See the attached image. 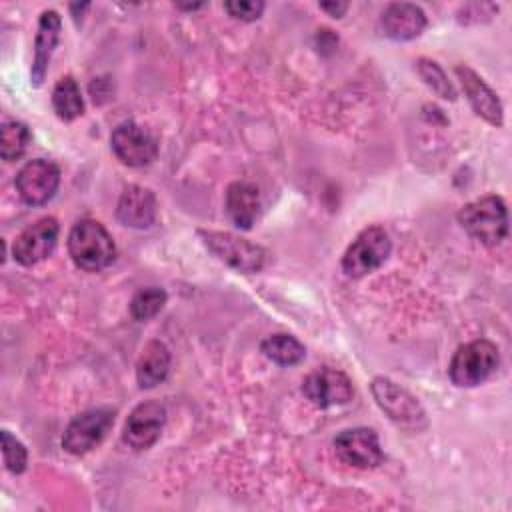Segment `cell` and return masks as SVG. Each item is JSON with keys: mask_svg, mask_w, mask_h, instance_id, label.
I'll return each instance as SVG.
<instances>
[{"mask_svg": "<svg viewBox=\"0 0 512 512\" xmlns=\"http://www.w3.org/2000/svg\"><path fill=\"white\" fill-rule=\"evenodd\" d=\"M14 184L28 206H42L52 200L58 190L60 168L52 160L34 158L18 170Z\"/></svg>", "mask_w": 512, "mask_h": 512, "instance_id": "ba28073f", "label": "cell"}, {"mask_svg": "<svg viewBox=\"0 0 512 512\" xmlns=\"http://www.w3.org/2000/svg\"><path fill=\"white\" fill-rule=\"evenodd\" d=\"M460 226L480 244L496 246L508 234V210L500 196L490 194L468 202L458 212Z\"/></svg>", "mask_w": 512, "mask_h": 512, "instance_id": "7a4b0ae2", "label": "cell"}, {"mask_svg": "<svg viewBox=\"0 0 512 512\" xmlns=\"http://www.w3.org/2000/svg\"><path fill=\"white\" fill-rule=\"evenodd\" d=\"M2 458L8 472L20 474L26 470L28 452L24 444L16 436H12L8 430H2Z\"/></svg>", "mask_w": 512, "mask_h": 512, "instance_id": "d4e9b609", "label": "cell"}, {"mask_svg": "<svg viewBox=\"0 0 512 512\" xmlns=\"http://www.w3.org/2000/svg\"><path fill=\"white\" fill-rule=\"evenodd\" d=\"M372 394L380 410L400 428L404 430H422L426 426V412L420 402L402 386L392 382L390 378L376 376L372 380Z\"/></svg>", "mask_w": 512, "mask_h": 512, "instance_id": "8992f818", "label": "cell"}, {"mask_svg": "<svg viewBox=\"0 0 512 512\" xmlns=\"http://www.w3.org/2000/svg\"><path fill=\"white\" fill-rule=\"evenodd\" d=\"M166 422V408L156 400L140 402L124 422L122 440L132 450H146L158 438Z\"/></svg>", "mask_w": 512, "mask_h": 512, "instance_id": "4fadbf2b", "label": "cell"}, {"mask_svg": "<svg viewBox=\"0 0 512 512\" xmlns=\"http://www.w3.org/2000/svg\"><path fill=\"white\" fill-rule=\"evenodd\" d=\"M170 370V350L160 340H150L144 344L136 360V380L140 388H154L162 384Z\"/></svg>", "mask_w": 512, "mask_h": 512, "instance_id": "d6986e66", "label": "cell"}, {"mask_svg": "<svg viewBox=\"0 0 512 512\" xmlns=\"http://www.w3.org/2000/svg\"><path fill=\"white\" fill-rule=\"evenodd\" d=\"M428 20L426 14L420 6L410 4V2H392L388 4L378 20V28L380 32L396 42H406V40H414L418 38L424 28H426Z\"/></svg>", "mask_w": 512, "mask_h": 512, "instance_id": "5bb4252c", "label": "cell"}, {"mask_svg": "<svg viewBox=\"0 0 512 512\" xmlns=\"http://www.w3.org/2000/svg\"><path fill=\"white\" fill-rule=\"evenodd\" d=\"M392 242L384 228H364L342 256V270L350 278H362L378 270L390 256Z\"/></svg>", "mask_w": 512, "mask_h": 512, "instance_id": "5b68a950", "label": "cell"}, {"mask_svg": "<svg viewBox=\"0 0 512 512\" xmlns=\"http://www.w3.org/2000/svg\"><path fill=\"white\" fill-rule=\"evenodd\" d=\"M110 146L116 158L132 168L148 166L158 154L154 136L136 122L118 124L110 136Z\"/></svg>", "mask_w": 512, "mask_h": 512, "instance_id": "30bf717a", "label": "cell"}, {"mask_svg": "<svg viewBox=\"0 0 512 512\" xmlns=\"http://www.w3.org/2000/svg\"><path fill=\"white\" fill-rule=\"evenodd\" d=\"M498 348L490 340H472L460 346L448 366V374L454 386L472 388L488 380L498 368Z\"/></svg>", "mask_w": 512, "mask_h": 512, "instance_id": "3957f363", "label": "cell"}, {"mask_svg": "<svg viewBox=\"0 0 512 512\" xmlns=\"http://www.w3.org/2000/svg\"><path fill=\"white\" fill-rule=\"evenodd\" d=\"M164 304H166V292L158 286H148V288L138 290L132 296L130 314L134 320L144 322V320H150L152 316H156Z\"/></svg>", "mask_w": 512, "mask_h": 512, "instance_id": "603a6c76", "label": "cell"}, {"mask_svg": "<svg viewBox=\"0 0 512 512\" xmlns=\"http://www.w3.org/2000/svg\"><path fill=\"white\" fill-rule=\"evenodd\" d=\"M260 350L264 352L266 358H270L280 366H294L302 362L306 356L304 344L296 340L292 334H284V332L270 334L268 338H264L260 344Z\"/></svg>", "mask_w": 512, "mask_h": 512, "instance_id": "ffe728a7", "label": "cell"}, {"mask_svg": "<svg viewBox=\"0 0 512 512\" xmlns=\"http://www.w3.org/2000/svg\"><path fill=\"white\" fill-rule=\"evenodd\" d=\"M224 8L236 20L254 22L262 16L264 2H260V0H234V2H226Z\"/></svg>", "mask_w": 512, "mask_h": 512, "instance_id": "484cf974", "label": "cell"}, {"mask_svg": "<svg viewBox=\"0 0 512 512\" xmlns=\"http://www.w3.org/2000/svg\"><path fill=\"white\" fill-rule=\"evenodd\" d=\"M52 106L60 120L72 122L84 112V100L80 94V86L72 76H64L56 82L52 90Z\"/></svg>", "mask_w": 512, "mask_h": 512, "instance_id": "44dd1931", "label": "cell"}, {"mask_svg": "<svg viewBox=\"0 0 512 512\" xmlns=\"http://www.w3.org/2000/svg\"><path fill=\"white\" fill-rule=\"evenodd\" d=\"M30 140H32V134H30V130L24 122H18V120L4 122L2 130H0V156H2V160H6V162L18 160L26 152Z\"/></svg>", "mask_w": 512, "mask_h": 512, "instance_id": "7402d4cb", "label": "cell"}, {"mask_svg": "<svg viewBox=\"0 0 512 512\" xmlns=\"http://www.w3.org/2000/svg\"><path fill=\"white\" fill-rule=\"evenodd\" d=\"M334 452L338 460L360 470L376 468L384 460L378 434L372 428H364V426L342 430L334 438Z\"/></svg>", "mask_w": 512, "mask_h": 512, "instance_id": "9c48e42d", "label": "cell"}, {"mask_svg": "<svg viewBox=\"0 0 512 512\" xmlns=\"http://www.w3.org/2000/svg\"><path fill=\"white\" fill-rule=\"evenodd\" d=\"M302 392L314 406L332 408L348 404L354 396V386L344 372L334 368H320L304 378Z\"/></svg>", "mask_w": 512, "mask_h": 512, "instance_id": "7c38bea8", "label": "cell"}, {"mask_svg": "<svg viewBox=\"0 0 512 512\" xmlns=\"http://www.w3.org/2000/svg\"><path fill=\"white\" fill-rule=\"evenodd\" d=\"M416 70L420 74V78L424 80V84L434 92L438 94L440 98L444 100H456V90L452 86V82L448 80L446 72L440 68L438 62L434 60H428V58H420L416 62Z\"/></svg>", "mask_w": 512, "mask_h": 512, "instance_id": "cb8c5ba5", "label": "cell"}, {"mask_svg": "<svg viewBox=\"0 0 512 512\" xmlns=\"http://www.w3.org/2000/svg\"><path fill=\"white\" fill-rule=\"evenodd\" d=\"M116 218L130 228H150L156 220V196L144 186L128 184L120 194Z\"/></svg>", "mask_w": 512, "mask_h": 512, "instance_id": "2e32d148", "label": "cell"}, {"mask_svg": "<svg viewBox=\"0 0 512 512\" xmlns=\"http://www.w3.org/2000/svg\"><path fill=\"white\" fill-rule=\"evenodd\" d=\"M226 212L240 230H250L260 214V194L250 182H234L226 190Z\"/></svg>", "mask_w": 512, "mask_h": 512, "instance_id": "ac0fdd59", "label": "cell"}, {"mask_svg": "<svg viewBox=\"0 0 512 512\" xmlns=\"http://www.w3.org/2000/svg\"><path fill=\"white\" fill-rule=\"evenodd\" d=\"M460 86L470 102V106L474 108V112L484 118L488 124L492 126H502L504 122V112H502V104L496 96V92L466 64H460L454 68Z\"/></svg>", "mask_w": 512, "mask_h": 512, "instance_id": "9a60e30c", "label": "cell"}, {"mask_svg": "<svg viewBox=\"0 0 512 512\" xmlns=\"http://www.w3.org/2000/svg\"><path fill=\"white\" fill-rule=\"evenodd\" d=\"M58 242V222L52 216H44L26 226L12 244V256L22 266H34L48 258Z\"/></svg>", "mask_w": 512, "mask_h": 512, "instance_id": "8fae6325", "label": "cell"}, {"mask_svg": "<svg viewBox=\"0 0 512 512\" xmlns=\"http://www.w3.org/2000/svg\"><path fill=\"white\" fill-rule=\"evenodd\" d=\"M198 236L218 260H222L224 264H228L238 272H244V274L260 272L266 262V252L262 246L242 236H236L232 232L198 230Z\"/></svg>", "mask_w": 512, "mask_h": 512, "instance_id": "277c9868", "label": "cell"}, {"mask_svg": "<svg viewBox=\"0 0 512 512\" xmlns=\"http://www.w3.org/2000/svg\"><path fill=\"white\" fill-rule=\"evenodd\" d=\"M68 254L84 272H100L116 258L110 232L96 220H80L68 234Z\"/></svg>", "mask_w": 512, "mask_h": 512, "instance_id": "6da1fadb", "label": "cell"}, {"mask_svg": "<svg viewBox=\"0 0 512 512\" xmlns=\"http://www.w3.org/2000/svg\"><path fill=\"white\" fill-rule=\"evenodd\" d=\"M60 30H62L60 14L56 10H44L38 20V32L34 40V60L30 70V80L34 86H40L48 72L50 58L60 40Z\"/></svg>", "mask_w": 512, "mask_h": 512, "instance_id": "e0dca14e", "label": "cell"}, {"mask_svg": "<svg viewBox=\"0 0 512 512\" xmlns=\"http://www.w3.org/2000/svg\"><path fill=\"white\" fill-rule=\"evenodd\" d=\"M112 408H90L72 418L62 436V448L74 456L96 448L114 424Z\"/></svg>", "mask_w": 512, "mask_h": 512, "instance_id": "52a82bcc", "label": "cell"}, {"mask_svg": "<svg viewBox=\"0 0 512 512\" xmlns=\"http://www.w3.org/2000/svg\"><path fill=\"white\" fill-rule=\"evenodd\" d=\"M320 8H322L324 12H328L330 16H334V18H340V16H344V12L348 10V4H346V2H322Z\"/></svg>", "mask_w": 512, "mask_h": 512, "instance_id": "4316f807", "label": "cell"}]
</instances>
